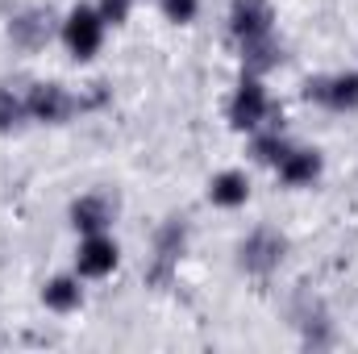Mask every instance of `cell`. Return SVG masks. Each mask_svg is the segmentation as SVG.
<instances>
[{
	"instance_id": "obj_9",
	"label": "cell",
	"mask_w": 358,
	"mask_h": 354,
	"mask_svg": "<svg viewBox=\"0 0 358 354\" xmlns=\"http://www.w3.org/2000/svg\"><path fill=\"white\" fill-rule=\"evenodd\" d=\"M279 250H283V242L275 234H255L242 246V263L250 267V271H271V267L279 263Z\"/></svg>"
},
{
	"instance_id": "obj_12",
	"label": "cell",
	"mask_w": 358,
	"mask_h": 354,
	"mask_svg": "<svg viewBox=\"0 0 358 354\" xmlns=\"http://www.w3.org/2000/svg\"><path fill=\"white\" fill-rule=\"evenodd\" d=\"M21 117H29V108H25V96L0 92V125H13V121H21Z\"/></svg>"
},
{
	"instance_id": "obj_7",
	"label": "cell",
	"mask_w": 358,
	"mask_h": 354,
	"mask_svg": "<svg viewBox=\"0 0 358 354\" xmlns=\"http://www.w3.org/2000/svg\"><path fill=\"white\" fill-rule=\"evenodd\" d=\"M275 167H279V179L292 183V187L313 183V179L321 176V159H317V150H287Z\"/></svg>"
},
{
	"instance_id": "obj_4",
	"label": "cell",
	"mask_w": 358,
	"mask_h": 354,
	"mask_svg": "<svg viewBox=\"0 0 358 354\" xmlns=\"http://www.w3.org/2000/svg\"><path fill=\"white\" fill-rule=\"evenodd\" d=\"M25 108H29V117H38V121H63V117L76 108V100L63 88H55V84H38V88L25 92Z\"/></svg>"
},
{
	"instance_id": "obj_15",
	"label": "cell",
	"mask_w": 358,
	"mask_h": 354,
	"mask_svg": "<svg viewBox=\"0 0 358 354\" xmlns=\"http://www.w3.org/2000/svg\"><path fill=\"white\" fill-rule=\"evenodd\" d=\"M129 4H134V0H100V17H104V25H121V21L129 17Z\"/></svg>"
},
{
	"instance_id": "obj_1",
	"label": "cell",
	"mask_w": 358,
	"mask_h": 354,
	"mask_svg": "<svg viewBox=\"0 0 358 354\" xmlns=\"http://www.w3.org/2000/svg\"><path fill=\"white\" fill-rule=\"evenodd\" d=\"M63 42L76 59H92L104 42V17L96 8H76L67 21H63Z\"/></svg>"
},
{
	"instance_id": "obj_6",
	"label": "cell",
	"mask_w": 358,
	"mask_h": 354,
	"mask_svg": "<svg viewBox=\"0 0 358 354\" xmlns=\"http://www.w3.org/2000/svg\"><path fill=\"white\" fill-rule=\"evenodd\" d=\"M308 96L325 100L329 108H358V76H334V80L308 84Z\"/></svg>"
},
{
	"instance_id": "obj_11",
	"label": "cell",
	"mask_w": 358,
	"mask_h": 354,
	"mask_svg": "<svg viewBox=\"0 0 358 354\" xmlns=\"http://www.w3.org/2000/svg\"><path fill=\"white\" fill-rule=\"evenodd\" d=\"M42 300H46L55 313H71V309L80 304V283H76V279H67V275H59V279H50V283H46Z\"/></svg>"
},
{
	"instance_id": "obj_5",
	"label": "cell",
	"mask_w": 358,
	"mask_h": 354,
	"mask_svg": "<svg viewBox=\"0 0 358 354\" xmlns=\"http://www.w3.org/2000/svg\"><path fill=\"white\" fill-rule=\"evenodd\" d=\"M80 275H88V279H100V275H108L113 267H117V246L108 242V238H100V234H92L88 242L80 246Z\"/></svg>"
},
{
	"instance_id": "obj_8",
	"label": "cell",
	"mask_w": 358,
	"mask_h": 354,
	"mask_svg": "<svg viewBox=\"0 0 358 354\" xmlns=\"http://www.w3.org/2000/svg\"><path fill=\"white\" fill-rule=\"evenodd\" d=\"M208 196H213V204H221V208H238V204H246V196H250V179L242 176V171H221V176L208 183Z\"/></svg>"
},
{
	"instance_id": "obj_2",
	"label": "cell",
	"mask_w": 358,
	"mask_h": 354,
	"mask_svg": "<svg viewBox=\"0 0 358 354\" xmlns=\"http://www.w3.org/2000/svg\"><path fill=\"white\" fill-rule=\"evenodd\" d=\"M271 104H267V92L259 80H242V88L234 96V104H229V121L238 125V129H259L263 121H267Z\"/></svg>"
},
{
	"instance_id": "obj_3",
	"label": "cell",
	"mask_w": 358,
	"mask_h": 354,
	"mask_svg": "<svg viewBox=\"0 0 358 354\" xmlns=\"http://www.w3.org/2000/svg\"><path fill=\"white\" fill-rule=\"evenodd\" d=\"M229 21H234V34L242 38V46L271 38V8L263 0H234V17Z\"/></svg>"
},
{
	"instance_id": "obj_13",
	"label": "cell",
	"mask_w": 358,
	"mask_h": 354,
	"mask_svg": "<svg viewBox=\"0 0 358 354\" xmlns=\"http://www.w3.org/2000/svg\"><path fill=\"white\" fill-rule=\"evenodd\" d=\"M196 8H200V0H163V13L171 17V21H192L196 17Z\"/></svg>"
},
{
	"instance_id": "obj_14",
	"label": "cell",
	"mask_w": 358,
	"mask_h": 354,
	"mask_svg": "<svg viewBox=\"0 0 358 354\" xmlns=\"http://www.w3.org/2000/svg\"><path fill=\"white\" fill-rule=\"evenodd\" d=\"M255 155H259L263 163H279V159L287 155V146L279 142V134H271V138H259V146H255Z\"/></svg>"
},
{
	"instance_id": "obj_10",
	"label": "cell",
	"mask_w": 358,
	"mask_h": 354,
	"mask_svg": "<svg viewBox=\"0 0 358 354\" xmlns=\"http://www.w3.org/2000/svg\"><path fill=\"white\" fill-rule=\"evenodd\" d=\"M108 200L104 196H84V200H76V208H71V221H76V229H84V234H100L104 225H108Z\"/></svg>"
}]
</instances>
